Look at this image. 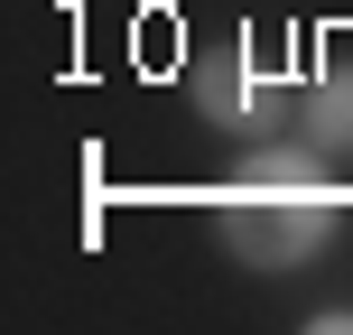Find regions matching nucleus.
<instances>
[{"label":"nucleus","mask_w":353,"mask_h":335,"mask_svg":"<svg viewBox=\"0 0 353 335\" xmlns=\"http://www.w3.org/2000/svg\"><path fill=\"white\" fill-rule=\"evenodd\" d=\"M316 335H353V307H325V317H307Z\"/></svg>","instance_id":"4"},{"label":"nucleus","mask_w":353,"mask_h":335,"mask_svg":"<svg viewBox=\"0 0 353 335\" xmlns=\"http://www.w3.org/2000/svg\"><path fill=\"white\" fill-rule=\"evenodd\" d=\"M298 93L279 66H270L261 37H223V47L186 56V103L205 131H232V140H270L279 122H298Z\"/></svg>","instance_id":"2"},{"label":"nucleus","mask_w":353,"mask_h":335,"mask_svg":"<svg viewBox=\"0 0 353 335\" xmlns=\"http://www.w3.org/2000/svg\"><path fill=\"white\" fill-rule=\"evenodd\" d=\"M298 131H307V149H325V159H344V149H353V66H344V56H335L325 75H307Z\"/></svg>","instance_id":"3"},{"label":"nucleus","mask_w":353,"mask_h":335,"mask_svg":"<svg viewBox=\"0 0 353 335\" xmlns=\"http://www.w3.org/2000/svg\"><path fill=\"white\" fill-rule=\"evenodd\" d=\"M316 159L325 149H279L270 140V149H251V159L232 168L223 195H214V242H223L242 270H298V261H316V251L344 233L353 195Z\"/></svg>","instance_id":"1"}]
</instances>
